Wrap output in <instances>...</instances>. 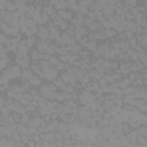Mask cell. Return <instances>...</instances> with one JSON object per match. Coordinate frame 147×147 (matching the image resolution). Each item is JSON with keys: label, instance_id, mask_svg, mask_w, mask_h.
I'll return each mask as SVG.
<instances>
[{"label": "cell", "instance_id": "6da1fadb", "mask_svg": "<svg viewBox=\"0 0 147 147\" xmlns=\"http://www.w3.org/2000/svg\"><path fill=\"white\" fill-rule=\"evenodd\" d=\"M21 68H20V65H17V64H11V65H9L3 72L10 78V79H16V78H18V77H21Z\"/></svg>", "mask_w": 147, "mask_h": 147}, {"label": "cell", "instance_id": "7a4b0ae2", "mask_svg": "<svg viewBox=\"0 0 147 147\" xmlns=\"http://www.w3.org/2000/svg\"><path fill=\"white\" fill-rule=\"evenodd\" d=\"M60 77L62 78V80H63L64 84H70V85H72V86H75V85L77 84V82H78V79H77L72 74L68 72L67 70H62V74H61Z\"/></svg>", "mask_w": 147, "mask_h": 147}, {"label": "cell", "instance_id": "3957f363", "mask_svg": "<svg viewBox=\"0 0 147 147\" xmlns=\"http://www.w3.org/2000/svg\"><path fill=\"white\" fill-rule=\"evenodd\" d=\"M42 72H44V79H46V80H53L54 78H56L57 77V74H59V71L56 70V68L55 67H49V68H45V69H42Z\"/></svg>", "mask_w": 147, "mask_h": 147}, {"label": "cell", "instance_id": "277c9868", "mask_svg": "<svg viewBox=\"0 0 147 147\" xmlns=\"http://www.w3.org/2000/svg\"><path fill=\"white\" fill-rule=\"evenodd\" d=\"M28 52H29V47L25 45V40L22 39L18 45H17V52H16V57L21 59L23 57L24 55H28Z\"/></svg>", "mask_w": 147, "mask_h": 147}, {"label": "cell", "instance_id": "5b68a950", "mask_svg": "<svg viewBox=\"0 0 147 147\" xmlns=\"http://www.w3.org/2000/svg\"><path fill=\"white\" fill-rule=\"evenodd\" d=\"M38 93L40 94V96L46 98V99H52V95H53V92H52L51 88L47 86V84L40 85V88H39Z\"/></svg>", "mask_w": 147, "mask_h": 147}, {"label": "cell", "instance_id": "8992f818", "mask_svg": "<svg viewBox=\"0 0 147 147\" xmlns=\"http://www.w3.org/2000/svg\"><path fill=\"white\" fill-rule=\"evenodd\" d=\"M36 36L39 38V40H47L49 37V31L46 26L40 25V26H38V32Z\"/></svg>", "mask_w": 147, "mask_h": 147}, {"label": "cell", "instance_id": "52a82bcc", "mask_svg": "<svg viewBox=\"0 0 147 147\" xmlns=\"http://www.w3.org/2000/svg\"><path fill=\"white\" fill-rule=\"evenodd\" d=\"M30 69L33 71V74L38 75L40 78H42V79H44V72H42V68L39 65L38 61H33V63H32V64H30Z\"/></svg>", "mask_w": 147, "mask_h": 147}, {"label": "cell", "instance_id": "ba28073f", "mask_svg": "<svg viewBox=\"0 0 147 147\" xmlns=\"http://www.w3.org/2000/svg\"><path fill=\"white\" fill-rule=\"evenodd\" d=\"M5 34H7L8 37H14V36H17L20 33V28L17 26H11V25H8L7 29L3 31Z\"/></svg>", "mask_w": 147, "mask_h": 147}, {"label": "cell", "instance_id": "9c48e42d", "mask_svg": "<svg viewBox=\"0 0 147 147\" xmlns=\"http://www.w3.org/2000/svg\"><path fill=\"white\" fill-rule=\"evenodd\" d=\"M28 82H29V84H30L31 86H33V87H39V86L41 85L42 78H40L38 75L33 74V75H32V77H31V78H30Z\"/></svg>", "mask_w": 147, "mask_h": 147}, {"label": "cell", "instance_id": "30bf717a", "mask_svg": "<svg viewBox=\"0 0 147 147\" xmlns=\"http://www.w3.org/2000/svg\"><path fill=\"white\" fill-rule=\"evenodd\" d=\"M102 14L105 15V17H110V16H113L114 15V5H110V3H108L107 6H105L103 8H102Z\"/></svg>", "mask_w": 147, "mask_h": 147}, {"label": "cell", "instance_id": "8fae6325", "mask_svg": "<svg viewBox=\"0 0 147 147\" xmlns=\"http://www.w3.org/2000/svg\"><path fill=\"white\" fill-rule=\"evenodd\" d=\"M57 14L62 17V20H65V21H71V18L74 17L72 13H71V11H68V10H65V9H59Z\"/></svg>", "mask_w": 147, "mask_h": 147}, {"label": "cell", "instance_id": "7c38bea8", "mask_svg": "<svg viewBox=\"0 0 147 147\" xmlns=\"http://www.w3.org/2000/svg\"><path fill=\"white\" fill-rule=\"evenodd\" d=\"M125 53H126L127 57L130 59V61H134V60H137L139 57V53L136 49H133V48H129Z\"/></svg>", "mask_w": 147, "mask_h": 147}, {"label": "cell", "instance_id": "4fadbf2b", "mask_svg": "<svg viewBox=\"0 0 147 147\" xmlns=\"http://www.w3.org/2000/svg\"><path fill=\"white\" fill-rule=\"evenodd\" d=\"M37 32H38V26L34 25V26H32V28H28V29L25 30V32H24V36H25L26 38L33 37V36L37 34Z\"/></svg>", "mask_w": 147, "mask_h": 147}, {"label": "cell", "instance_id": "5bb4252c", "mask_svg": "<svg viewBox=\"0 0 147 147\" xmlns=\"http://www.w3.org/2000/svg\"><path fill=\"white\" fill-rule=\"evenodd\" d=\"M16 131L20 134H28V125L24 123H17L16 124Z\"/></svg>", "mask_w": 147, "mask_h": 147}, {"label": "cell", "instance_id": "9a60e30c", "mask_svg": "<svg viewBox=\"0 0 147 147\" xmlns=\"http://www.w3.org/2000/svg\"><path fill=\"white\" fill-rule=\"evenodd\" d=\"M30 57L32 61H39L41 59V53L39 51H37L36 48H32L30 51Z\"/></svg>", "mask_w": 147, "mask_h": 147}, {"label": "cell", "instance_id": "2e32d148", "mask_svg": "<svg viewBox=\"0 0 147 147\" xmlns=\"http://www.w3.org/2000/svg\"><path fill=\"white\" fill-rule=\"evenodd\" d=\"M52 99H55V101H59V102H65V99L62 94V92H59L57 90L55 92H53V95H52Z\"/></svg>", "mask_w": 147, "mask_h": 147}, {"label": "cell", "instance_id": "e0dca14e", "mask_svg": "<svg viewBox=\"0 0 147 147\" xmlns=\"http://www.w3.org/2000/svg\"><path fill=\"white\" fill-rule=\"evenodd\" d=\"M44 11H45L49 17H52V16L56 13V9H55L51 3H48V5H46V6L44 7Z\"/></svg>", "mask_w": 147, "mask_h": 147}, {"label": "cell", "instance_id": "ac0fdd59", "mask_svg": "<svg viewBox=\"0 0 147 147\" xmlns=\"http://www.w3.org/2000/svg\"><path fill=\"white\" fill-rule=\"evenodd\" d=\"M57 130H59L60 132H62V133L68 132V131H69V123H68V122H64V121L59 122V127H57Z\"/></svg>", "mask_w": 147, "mask_h": 147}, {"label": "cell", "instance_id": "d6986e66", "mask_svg": "<svg viewBox=\"0 0 147 147\" xmlns=\"http://www.w3.org/2000/svg\"><path fill=\"white\" fill-rule=\"evenodd\" d=\"M5 9L9 13H13L16 10V6L15 3L11 1V0H6V3H5Z\"/></svg>", "mask_w": 147, "mask_h": 147}, {"label": "cell", "instance_id": "ffe728a7", "mask_svg": "<svg viewBox=\"0 0 147 147\" xmlns=\"http://www.w3.org/2000/svg\"><path fill=\"white\" fill-rule=\"evenodd\" d=\"M25 40V45L29 47V48H31V47H33L34 45H36V42L38 41V39H37V37H29V38H26V39H24Z\"/></svg>", "mask_w": 147, "mask_h": 147}, {"label": "cell", "instance_id": "44dd1931", "mask_svg": "<svg viewBox=\"0 0 147 147\" xmlns=\"http://www.w3.org/2000/svg\"><path fill=\"white\" fill-rule=\"evenodd\" d=\"M85 47H86V49H88L90 52H95L96 51V42H95V40H88V42L85 45Z\"/></svg>", "mask_w": 147, "mask_h": 147}, {"label": "cell", "instance_id": "7402d4cb", "mask_svg": "<svg viewBox=\"0 0 147 147\" xmlns=\"http://www.w3.org/2000/svg\"><path fill=\"white\" fill-rule=\"evenodd\" d=\"M121 110H122V107L121 106H117V105H114L108 111L110 113V115L111 116H114V115H117V114H119L121 113Z\"/></svg>", "mask_w": 147, "mask_h": 147}, {"label": "cell", "instance_id": "603a6c76", "mask_svg": "<svg viewBox=\"0 0 147 147\" xmlns=\"http://www.w3.org/2000/svg\"><path fill=\"white\" fill-rule=\"evenodd\" d=\"M9 114H10V108H9V107H7V106H5V105L0 107V115H1L2 117H7Z\"/></svg>", "mask_w": 147, "mask_h": 147}, {"label": "cell", "instance_id": "cb8c5ba5", "mask_svg": "<svg viewBox=\"0 0 147 147\" xmlns=\"http://www.w3.org/2000/svg\"><path fill=\"white\" fill-rule=\"evenodd\" d=\"M137 130H138V132H139V134H140L141 137H147V126H146V124L139 125V126L137 127Z\"/></svg>", "mask_w": 147, "mask_h": 147}, {"label": "cell", "instance_id": "d4e9b609", "mask_svg": "<svg viewBox=\"0 0 147 147\" xmlns=\"http://www.w3.org/2000/svg\"><path fill=\"white\" fill-rule=\"evenodd\" d=\"M36 8H34V6H32V5H30V6H26V17H32L34 14H36Z\"/></svg>", "mask_w": 147, "mask_h": 147}, {"label": "cell", "instance_id": "484cf974", "mask_svg": "<svg viewBox=\"0 0 147 147\" xmlns=\"http://www.w3.org/2000/svg\"><path fill=\"white\" fill-rule=\"evenodd\" d=\"M77 31H78V33H79L82 37H85V36L88 34V30L86 29L85 25H80V26H78V28H77Z\"/></svg>", "mask_w": 147, "mask_h": 147}, {"label": "cell", "instance_id": "4316f807", "mask_svg": "<svg viewBox=\"0 0 147 147\" xmlns=\"http://www.w3.org/2000/svg\"><path fill=\"white\" fill-rule=\"evenodd\" d=\"M103 32H105L107 38H111V37H115L117 34V32L115 30H113V29H103Z\"/></svg>", "mask_w": 147, "mask_h": 147}, {"label": "cell", "instance_id": "83f0119b", "mask_svg": "<svg viewBox=\"0 0 147 147\" xmlns=\"http://www.w3.org/2000/svg\"><path fill=\"white\" fill-rule=\"evenodd\" d=\"M39 65L42 68V69H45V68H49V67H52V64H51V62L47 60V59H41L39 62Z\"/></svg>", "mask_w": 147, "mask_h": 147}, {"label": "cell", "instance_id": "f1b7e54d", "mask_svg": "<svg viewBox=\"0 0 147 147\" xmlns=\"http://www.w3.org/2000/svg\"><path fill=\"white\" fill-rule=\"evenodd\" d=\"M122 91H123V95H124V94H132L133 91H134V86L131 85V84H130V85H126Z\"/></svg>", "mask_w": 147, "mask_h": 147}, {"label": "cell", "instance_id": "f546056e", "mask_svg": "<svg viewBox=\"0 0 147 147\" xmlns=\"http://www.w3.org/2000/svg\"><path fill=\"white\" fill-rule=\"evenodd\" d=\"M88 30L91 31V32H94V31H98L99 30V22H95V21H93L88 26Z\"/></svg>", "mask_w": 147, "mask_h": 147}, {"label": "cell", "instance_id": "4dcf8cb0", "mask_svg": "<svg viewBox=\"0 0 147 147\" xmlns=\"http://www.w3.org/2000/svg\"><path fill=\"white\" fill-rule=\"evenodd\" d=\"M52 83H53L57 88H60V87L64 84V83H63V80H62V78H61V77H59V76H57L56 78H54V79L52 80Z\"/></svg>", "mask_w": 147, "mask_h": 147}, {"label": "cell", "instance_id": "1f68e13d", "mask_svg": "<svg viewBox=\"0 0 147 147\" xmlns=\"http://www.w3.org/2000/svg\"><path fill=\"white\" fill-rule=\"evenodd\" d=\"M16 11L20 14V16L22 15H25L26 14V5H23V6H18L16 8Z\"/></svg>", "mask_w": 147, "mask_h": 147}, {"label": "cell", "instance_id": "d6a6232c", "mask_svg": "<svg viewBox=\"0 0 147 147\" xmlns=\"http://www.w3.org/2000/svg\"><path fill=\"white\" fill-rule=\"evenodd\" d=\"M32 18H33V21H34L36 23H38V24H42V22H41V13L36 11V14L32 16Z\"/></svg>", "mask_w": 147, "mask_h": 147}, {"label": "cell", "instance_id": "836d02e7", "mask_svg": "<svg viewBox=\"0 0 147 147\" xmlns=\"http://www.w3.org/2000/svg\"><path fill=\"white\" fill-rule=\"evenodd\" d=\"M48 61L51 62V64L53 65V67H55L59 62H60V59H59V56H54V55H51L49 56V59H48Z\"/></svg>", "mask_w": 147, "mask_h": 147}, {"label": "cell", "instance_id": "e575fe53", "mask_svg": "<svg viewBox=\"0 0 147 147\" xmlns=\"http://www.w3.org/2000/svg\"><path fill=\"white\" fill-rule=\"evenodd\" d=\"M78 6H79L78 11H79L80 14H83V15H87V14H88V8H87V6H82V5H78Z\"/></svg>", "mask_w": 147, "mask_h": 147}, {"label": "cell", "instance_id": "d590c367", "mask_svg": "<svg viewBox=\"0 0 147 147\" xmlns=\"http://www.w3.org/2000/svg\"><path fill=\"white\" fill-rule=\"evenodd\" d=\"M59 26L62 29V30H67L68 28H69V21H65V20H62L61 22H60V24H59Z\"/></svg>", "mask_w": 147, "mask_h": 147}, {"label": "cell", "instance_id": "8d00e7d4", "mask_svg": "<svg viewBox=\"0 0 147 147\" xmlns=\"http://www.w3.org/2000/svg\"><path fill=\"white\" fill-rule=\"evenodd\" d=\"M68 8V2L65 0H59V7H57V10L59 9H67Z\"/></svg>", "mask_w": 147, "mask_h": 147}, {"label": "cell", "instance_id": "74e56055", "mask_svg": "<svg viewBox=\"0 0 147 147\" xmlns=\"http://www.w3.org/2000/svg\"><path fill=\"white\" fill-rule=\"evenodd\" d=\"M118 64H119V63H118L117 61H114V60L110 61V60H109V68H110V69L117 70V69H118Z\"/></svg>", "mask_w": 147, "mask_h": 147}, {"label": "cell", "instance_id": "f35d334b", "mask_svg": "<svg viewBox=\"0 0 147 147\" xmlns=\"http://www.w3.org/2000/svg\"><path fill=\"white\" fill-rule=\"evenodd\" d=\"M8 67V61L6 59H0V71L5 70Z\"/></svg>", "mask_w": 147, "mask_h": 147}, {"label": "cell", "instance_id": "ab89813d", "mask_svg": "<svg viewBox=\"0 0 147 147\" xmlns=\"http://www.w3.org/2000/svg\"><path fill=\"white\" fill-rule=\"evenodd\" d=\"M34 25H37V23L33 21V18L32 17H26V26L28 28H32Z\"/></svg>", "mask_w": 147, "mask_h": 147}, {"label": "cell", "instance_id": "60d3db41", "mask_svg": "<svg viewBox=\"0 0 147 147\" xmlns=\"http://www.w3.org/2000/svg\"><path fill=\"white\" fill-rule=\"evenodd\" d=\"M113 101H114V105H117V106H123L124 103H123V100H122V98L121 96H116L115 95V98L113 99Z\"/></svg>", "mask_w": 147, "mask_h": 147}, {"label": "cell", "instance_id": "b9f144b4", "mask_svg": "<svg viewBox=\"0 0 147 147\" xmlns=\"http://www.w3.org/2000/svg\"><path fill=\"white\" fill-rule=\"evenodd\" d=\"M45 127H46V132H53V131H56V127L49 122V123H47L46 125H45Z\"/></svg>", "mask_w": 147, "mask_h": 147}, {"label": "cell", "instance_id": "7bdbcfd3", "mask_svg": "<svg viewBox=\"0 0 147 147\" xmlns=\"http://www.w3.org/2000/svg\"><path fill=\"white\" fill-rule=\"evenodd\" d=\"M37 133V127L32 126V125H28V134L29 136H33Z\"/></svg>", "mask_w": 147, "mask_h": 147}, {"label": "cell", "instance_id": "ee69618b", "mask_svg": "<svg viewBox=\"0 0 147 147\" xmlns=\"http://www.w3.org/2000/svg\"><path fill=\"white\" fill-rule=\"evenodd\" d=\"M48 21H49V16L45 11H41V22H42V24L47 23Z\"/></svg>", "mask_w": 147, "mask_h": 147}, {"label": "cell", "instance_id": "f6af8a7d", "mask_svg": "<svg viewBox=\"0 0 147 147\" xmlns=\"http://www.w3.org/2000/svg\"><path fill=\"white\" fill-rule=\"evenodd\" d=\"M94 20L93 18H91L90 16H86V17H84V22H83V25H85V26H88L92 22H93Z\"/></svg>", "mask_w": 147, "mask_h": 147}, {"label": "cell", "instance_id": "bcb514c9", "mask_svg": "<svg viewBox=\"0 0 147 147\" xmlns=\"http://www.w3.org/2000/svg\"><path fill=\"white\" fill-rule=\"evenodd\" d=\"M11 139H14L15 141H18V140H21V134L17 132V131H14L13 133H11V137H10Z\"/></svg>", "mask_w": 147, "mask_h": 147}, {"label": "cell", "instance_id": "7dc6e473", "mask_svg": "<svg viewBox=\"0 0 147 147\" xmlns=\"http://www.w3.org/2000/svg\"><path fill=\"white\" fill-rule=\"evenodd\" d=\"M55 68H56V70L57 71H62V70H64V62H59L56 65H55Z\"/></svg>", "mask_w": 147, "mask_h": 147}, {"label": "cell", "instance_id": "c3c4849f", "mask_svg": "<svg viewBox=\"0 0 147 147\" xmlns=\"http://www.w3.org/2000/svg\"><path fill=\"white\" fill-rule=\"evenodd\" d=\"M114 94L116 95V96H123V91H122V88H119V87H116L115 88V91H114Z\"/></svg>", "mask_w": 147, "mask_h": 147}, {"label": "cell", "instance_id": "681fc988", "mask_svg": "<svg viewBox=\"0 0 147 147\" xmlns=\"http://www.w3.org/2000/svg\"><path fill=\"white\" fill-rule=\"evenodd\" d=\"M126 6H129L130 8L136 7L137 6V0H126Z\"/></svg>", "mask_w": 147, "mask_h": 147}, {"label": "cell", "instance_id": "f907efd6", "mask_svg": "<svg viewBox=\"0 0 147 147\" xmlns=\"http://www.w3.org/2000/svg\"><path fill=\"white\" fill-rule=\"evenodd\" d=\"M47 86L51 88V91H52V92H55V91L57 90V87H56V86H55L53 83H47Z\"/></svg>", "mask_w": 147, "mask_h": 147}, {"label": "cell", "instance_id": "816d5d0a", "mask_svg": "<svg viewBox=\"0 0 147 147\" xmlns=\"http://www.w3.org/2000/svg\"><path fill=\"white\" fill-rule=\"evenodd\" d=\"M138 109H139V111H140V113H146V111H147V105H146V103H144V105H142V106H140Z\"/></svg>", "mask_w": 147, "mask_h": 147}, {"label": "cell", "instance_id": "f5cc1de1", "mask_svg": "<svg viewBox=\"0 0 147 147\" xmlns=\"http://www.w3.org/2000/svg\"><path fill=\"white\" fill-rule=\"evenodd\" d=\"M49 3H51L54 8L57 9V7H59V0H49Z\"/></svg>", "mask_w": 147, "mask_h": 147}, {"label": "cell", "instance_id": "db71d44e", "mask_svg": "<svg viewBox=\"0 0 147 147\" xmlns=\"http://www.w3.org/2000/svg\"><path fill=\"white\" fill-rule=\"evenodd\" d=\"M25 146H31V147H33V146H36V142L33 141V139H30L28 142H26V145Z\"/></svg>", "mask_w": 147, "mask_h": 147}, {"label": "cell", "instance_id": "11a10c76", "mask_svg": "<svg viewBox=\"0 0 147 147\" xmlns=\"http://www.w3.org/2000/svg\"><path fill=\"white\" fill-rule=\"evenodd\" d=\"M2 53H6V47H5L3 44H0V55H1Z\"/></svg>", "mask_w": 147, "mask_h": 147}, {"label": "cell", "instance_id": "9f6ffc18", "mask_svg": "<svg viewBox=\"0 0 147 147\" xmlns=\"http://www.w3.org/2000/svg\"><path fill=\"white\" fill-rule=\"evenodd\" d=\"M122 80H123L126 85H130V84H131V80L129 79V77H124V78H122Z\"/></svg>", "mask_w": 147, "mask_h": 147}, {"label": "cell", "instance_id": "6f0895ef", "mask_svg": "<svg viewBox=\"0 0 147 147\" xmlns=\"http://www.w3.org/2000/svg\"><path fill=\"white\" fill-rule=\"evenodd\" d=\"M3 102H5V96L2 93H0V107L3 106Z\"/></svg>", "mask_w": 147, "mask_h": 147}, {"label": "cell", "instance_id": "680465c9", "mask_svg": "<svg viewBox=\"0 0 147 147\" xmlns=\"http://www.w3.org/2000/svg\"><path fill=\"white\" fill-rule=\"evenodd\" d=\"M39 1H41V0H37V2H39Z\"/></svg>", "mask_w": 147, "mask_h": 147}, {"label": "cell", "instance_id": "91938a15", "mask_svg": "<svg viewBox=\"0 0 147 147\" xmlns=\"http://www.w3.org/2000/svg\"><path fill=\"white\" fill-rule=\"evenodd\" d=\"M28 1H33V0H28Z\"/></svg>", "mask_w": 147, "mask_h": 147}]
</instances>
